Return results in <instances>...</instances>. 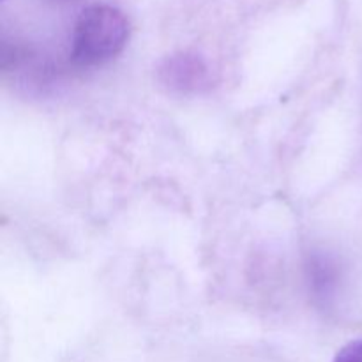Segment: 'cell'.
<instances>
[{
  "instance_id": "cell-1",
  "label": "cell",
  "mask_w": 362,
  "mask_h": 362,
  "mask_svg": "<svg viewBox=\"0 0 362 362\" xmlns=\"http://www.w3.org/2000/svg\"><path fill=\"white\" fill-rule=\"evenodd\" d=\"M129 20L112 4H92L76 18L71 59L76 66H103L115 59L129 39Z\"/></svg>"
},
{
  "instance_id": "cell-2",
  "label": "cell",
  "mask_w": 362,
  "mask_h": 362,
  "mask_svg": "<svg viewBox=\"0 0 362 362\" xmlns=\"http://www.w3.org/2000/svg\"><path fill=\"white\" fill-rule=\"evenodd\" d=\"M334 362H362V339L349 343L339 350Z\"/></svg>"
}]
</instances>
